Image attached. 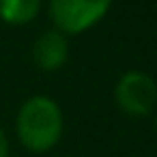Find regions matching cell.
Segmentation results:
<instances>
[{"label": "cell", "instance_id": "1", "mask_svg": "<svg viewBox=\"0 0 157 157\" xmlns=\"http://www.w3.org/2000/svg\"><path fill=\"white\" fill-rule=\"evenodd\" d=\"M63 110L48 95H35L26 99L15 118L17 138L33 153H45L54 148L63 136Z\"/></svg>", "mask_w": 157, "mask_h": 157}, {"label": "cell", "instance_id": "2", "mask_svg": "<svg viewBox=\"0 0 157 157\" xmlns=\"http://www.w3.org/2000/svg\"><path fill=\"white\" fill-rule=\"evenodd\" d=\"M112 0H50V20L58 33L82 35L105 17Z\"/></svg>", "mask_w": 157, "mask_h": 157}, {"label": "cell", "instance_id": "3", "mask_svg": "<svg viewBox=\"0 0 157 157\" xmlns=\"http://www.w3.org/2000/svg\"><path fill=\"white\" fill-rule=\"evenodd\" d=\"M114 101L129 116H146L157 108V82L144 71H127L114 86Z\"/></svg>", "mask_w": 157, "mask_h": 157}, {"label": "cell", "instance_id": "4", "mask_svg": "<svg viewBox=\"0 0 157 157\" xmlns=\"http://www.w3.org/2000/svg\"><path fill=\"white\" fill-rule=\"evenodd\" d=\"M33 56H35V63L41 71H58L69 60V41L56 28L45 30L35 41Z\"/></svg>", "mask_w": 157, "mask_h": 157}, {"label": "cell", "instance_id": "5", "mask_svg": "<svg viewBox=\"0 0 157 157\" xmlns=\"http://www.w3.org/2000/svg\"><path fill=\"white\" fill-rule=\"evenodd\" d=\"M41 9V0H0V20L11 26L30 24Z\"/></svg>", "mask_w": 157, "mask_h": 157}, {"label": "cell", "instance_id": "6", "mask_svg": "<svg viewBox=\"0 0 157 157\" xmlns=\"http://www.w3.org/2000/svg\"><path fill=\"white\" fill-rule=\"evenodd\" d=\"M0 157H9V138L2 127H0Z\"/></svg>", "mask_w": 157, "mask_h": 157}, {"label": "cell", "instance_id": "7", "mask_svg": "<svg viewBox=\"0 0 157 157\" xmlns=\"http://www.w3.org/2000/svg\"><path fill=\"white\" fill-rule=\"evenodd\" d=\"M155 129H157V114H155Z\"/></svg>", "mask_w": 157, "mask_h": 157}]
</instances>
